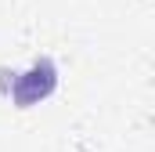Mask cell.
<instances>
[{
	"label": "cell",
	"instance_id": "cell-1",
	"mask_svg": "<svg viewBox=\"0 0 155 152\" xmlns=\"http://www.w3.org/2000/svg\"><path fill=\"white\" fill-rule=\"evenodd\" d=\"M54 83H58V69H54V62H51V58H40L36 65H29L25 73H18L15 80H11L7 94L15 98L18 109H29V105H40V102L54 91Z\"/></svg>",
	"mask_w": 155,
	"mask_h": 152
}]
</instances>
